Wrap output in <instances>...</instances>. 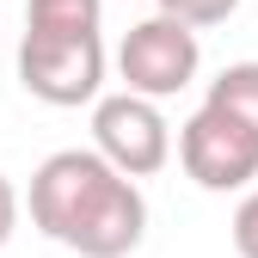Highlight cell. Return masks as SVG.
I'll return each mask as SVG.
<instances>
[{
	"label": "cell",
	"mask_w": 258,
	"mask_h": 258,
	"mask_svg": "<svg viewBox=\"0 0 258 258\" xmlns=\"http://www.w3.org/2000/svg\"><path fill=\"white\" fill-rule=\"evenodd\" d=\"M19 86L55 111L99 105L105 86V43L99 37H55V31H25L19 37Z\"/></svg>",
	"instance_id": "obj_2"
},
{
	"label": "cell",
	"mask_w": 258,
	"mask_h": 258,
	"mask_svg": "<svg viewBox=\"0 0 258 258\" xmlns=\"http://www.w3.org/2000/svg\"><path fill=\"white\" fill-rule=\"evenodd\" d=\"M178 160L203 190H240L246 178H258V136H246L228 111L197 105L178 129Z\"/></svg>",
	"instance_id": "obj_5"
},
{
	"label": "cell",
	"mask_w": 258,
	"mask_h": 258,
	"mask_svg": "<svg viewBox=\"0 0 258 258\" xmlns=\"http://www.w3.org/2000/svg\"><path fill=\"white\" fill-rule=\"evenodd\" d=\"M92 154L123 178H154L172 160V129L160 105L136 99V92H111L92 105Z\"/></svg>",
	"instance_id": "obj_4"
},
{
	"label": "cell",
	"mask_w": 258,
	"mask_h": 258,
	"mask_svg": "<svg viewBox=\"0 0 258 258\" xmlns=\"http://www.w3.org/2000/svg\"><path fill=\"white\" fill-rule=\"evenodd\" d=\"M13 228H19V190H13L7 172H0V246L13 240Z\"/></svg>",
	"instance_id": "obj_10"
},
{
	"label": "cell",
	"mask_w": 258,
	"mask_h": 258,
	"mask_svg": "<svg viewBox=\"0 0 258 258\" xmlns=\"http://www.w3.org/2000/svg\"><path fill=\"white\" fill-rule=\"evenodd\" d=\"M105 0H31L25 31H55V37H99Z\"/></svg>",
	"instance_id": "obj_7"
},
{
	"label": "cell",
	"mask_w": 258,
	"mask_h": 258,
	"mask_svg": "<svg viewBox=\"0 0 258 258\" xmlns=\"http://www.w3.org/2000/svg\"><path fill=\"white\" fill-rule=\"evenodd\" d=\"M234 252L240 258H258V190L234 209Z\"/></svg>",
	"instance_id": "obj_9"
},
{
	"label": "cell",
	"mask_w": 258,
	"mask_h": 258,
	"mask_svg": "<svg viewBox=\"0 0 258 258\" xmlns=\"http://www.w3.org/2000/svg\"><path fill=\"white\" fill-rule=\"evenodd\" d=\"M31 228L80 258H129L148 234V197L92 148H61L31 172Z\"/></svg>",
	"instance_id": "obj_1"
},
{
	"label": "cell",
	"mask_w": 258,
	"mask_h": 258,
	"mask_svg": "<svg viewBox=\"0 0 258 258\" xmlns=\"http://www.w3.org/2000/svg\"><path fill=\"white\" fill-rule=\"evenodd\" d=\"M215 111H228L246 136H258V61H228L215 80H209V99Z\"/></svg>",
	"instance_id": "obj_6"
},
{
	"label": "cell",
	"mask_w": 258,
	"mask_h": 258,
	"mask_svg": "<svg viewBox=\"0 0 258 258\" xmlns=\"http://www.w3.org/2000/svg\"><path fill=\"white\" fill-rule=\"evenodd\" d=\"M240 13V0H160V19H178L184 31L197 25H228Z\"/></svg>",
	"instance_id": "obj_8"
},
{
	"label": "cell",
	"mask_w": 258,
	"mask_h": 258,
	"mask_svg": "<svg viewBox=\"0 0 258 258\" xmlns=\"http://www.w3.org/2000/svg\"><path fill=\"white\" fill-rule=\"evenodd\" d=\"M203 68V49H197V31H184L178 19H136L129 25V37L117 49V74H123V92H136V99L160 105L184 92Z\"/></svg>",
	"instance_id": "obj_3"
}]
</instances>
